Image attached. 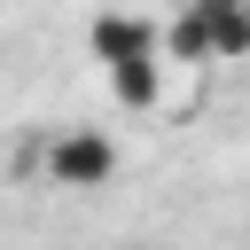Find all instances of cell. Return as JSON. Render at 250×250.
<instances>
[{
  "label": "cell",
  "mask_w": 250,
  "mask_h": 250,
  "mask_svg": "<svg viewBox=\"0 0 250 250\" xmlns=\"http://www.w3.org/2000/svg\"><path fill=\"white\" fill-rule=\"evenodd\" d=\"M164 62H211V23H203V8H195V0L164 23Z\"/></svg>",
  "instance_id": "5b68a950"
},
{
  "label": "cell",
  "mask_w": 250,
  "mask_h": 250,
  "mask_svg": "<svg viewBox=\"0 0 250 250\" xmlns=\"http://www.w3.org/2000/svg\"><path fill=\"white\" fill-rule=\"evenodd\" d=\"M86 47H94V62L109 70V62H164V23H148V16H125V8H109V16H94L86 23Z\"/></svg>",
  "instance_id": "6da1fadb"
},
{
  "label": "cell",
  "mask_w": 250,
  "mask_h": 250,
  "mask_svg": "<svg viewBox=\"0 0 250 250\" xmlns=\"http://www.w3.org/2000/svg\"><path fill=\"white\" fill-rule=\"evenodd\" d=\"M211 23V62H242L250 55V0H195Z\"/></svg>",
  "instance_id": "3957f363"
},
{
  "label": "cell",
  "mask_w": 250,
  "mask_h": 250,
  "mask_svg": "<svg viewBox=\"0 0 250 250\" xmlns=\"http://www.w3.org/2000/svg\"><path fill=\"white\" fill-rule=\"evenodd\" d=\"M109 172H117V148L102 133H62L47 148V180L55 188H109Z\"/></svg>",
  "instance_id": "7a4b0ae2"
},
{
  "label": "cell",
  "mask_w": 250,
  "mask_h": 250,
  "mask_svg": "<svg viewBox=\"0 0 250 250\" xmlns=\"http://www.w3.org/2000/svg\"><path fill=\"white\" fill-rule=\"evenodd\" d=\"M102 78H109V94H117L125 109H156V94H164V62H156V55H148V62H109Z\"/></svg>",
  "instance_id": "277c9868"
}]
</instances>
